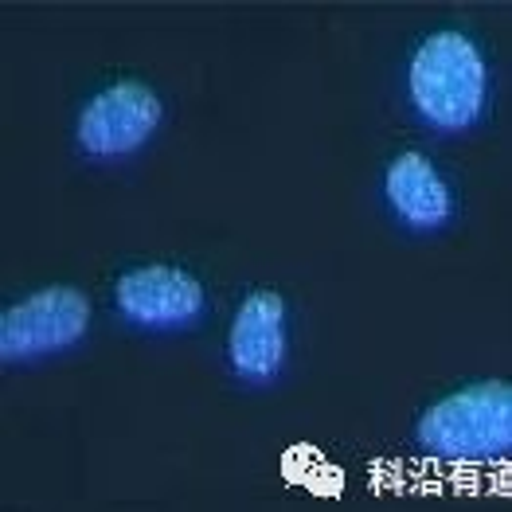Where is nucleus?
Wrapping results in <instances>:
<instances>
[{"label": "nucleus", "instance_id": "f257e3e1", "mask_svg": "<svg viewBox=\"0 0 512 512\" xmlns=\"http://www.w3.org/2000/svg\"><path fill=\"white\" fill-rule=\"evenodd\" d=\"M407 86L427 126L466 129L481 118L489 98L485 55L462 32H438L415 51Z\"/></svg>", "mask_w": 512, "mask_h": 512}, {"label": "nucleus", "instance_id": "f03ea898", "mask_svg": "<svg viewBox=\"0 0 512 512\" xmlns=\"http://www.w3.org/2000/svg\"><path fill=\"white\" fill-rule=\"evenodd\" d=\"M419 446L446 462H493L512 450V391L501 380L438 399L419 419Z\"/></svg>", "mask_w": 512, "mask_h": 512}, {"label": "nucleus", "instance_id": "7ed1b4c3", "mask_svg": "<svg viewBox=\"0 0 512 512\" xmlns=\"http://www.w3.org/2000/svg\"><path fill=\"white\" fill-rule=\"evenodd\" d=\"M90 329V301L75 286H47L0 313V360H32L79 344Z\"/></svg>", "mask_w": 512, "mask_h": 512}, {"label": "nucleus", "instance_id": "20e7f679", "mask_svg": "<svg viewBox=\"0 0 512 512\" xmlns=\"http://www.w3.org/2000/svg\"><path fill=\"white\" fill-rule=\"evenodd\" d=\"M165 118V102L149 83L122 79L98 90L79 114V149L90 157H126L141 149Z\"/></svg>", "mask_w": 512, "mask_h": 512}, {"label": "nucleus", "instance_id": "39448f33", "mask_svg": "<svg viewBox=\"0 0 512 512\" xmlns=\"http://www.w3.org/2000/svg\"><path fill=\"white\" fill-rule=\"evenodd\" d=\"M118 313L145 325V329H172V325H188L200 321L208 301H204V286L200 278H192L180 266H137L118 278Z\"/></svg>", "mask_w": 512, "mask_h": 512}, {"label": "nucleus", "instance_id": "423d86ee", "mask_svg": "<svg viewBox=\"0 0 512 512\" xmlns=\"http://www.w3.org/2000/svg\"><path fill=\"white\" fill-rule=\"evenodd\" d=\"M227 360L231 372L247 384H266L278 376L286 360V301L274 290H255L247 294L231 337H227Z\"/></svg>", "mask_w": 512, "mask_h": 512}, {"label": "nucleus", "instance_id": "0eeeda50", "mask_svg": "<svg viewBox=\"0 0 512 512\" xmlns=\"http://www.w3.org/2000/svg\"><path fill=\"white\" fill-rule=\"evenodd\" d=\"M387 204L407 227H442L454 215V196L423 153H403L391 161L384 180Z\"/></svg>", "mask_w": 512, "mask_h": 512}]
</instances>
